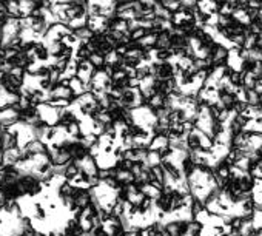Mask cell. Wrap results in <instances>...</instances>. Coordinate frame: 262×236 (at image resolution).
<instances>
[{
  "mask_svg": "<svg viewBox=\"0 0 262 236\" xmlns=\"http://www.w3.org/2000/svg\"><path fill=\"white\" fill-rule=\"evenodd\" d=\"M36 113L39 116V119L42 124L48 125V127H56L59 125V117H60V108L48 103V102H43V103H39L36 105Z\"/></svg>",
  "mask_w": 262,
  "mask_h": 236,
  "instance_id": "cell-1",
  "label": "cell"
},
{
  "mask_svg": "<svg viewBox=\"0 0 262 236\" xmlns=\"http://www.w3.org/2000/svg\"><path fill=\"white\" fill-rule=\"evenodd\" d=\"M259 108L262 110V91H259Z\"/></svg>",
  "mask_w": 262,
  "mask_h": 236,
  "instance_id": "cell-10",
  "label": "cell"
},
{
  "mask_svg": "<svg viewBox=\"0 0 262 236\" xmlns=\"http://www.w3.org/2000/svg\"><path fill=\"white\" fill-rule=\"evenodd\" d=\"M228 54H230V50L225 45L214 44L210 51V59L213 62V67H225L228 60Z\"/></svg>",
  "mask_w": 262,
  "mask_h": 236,
  "instance_id": "cell-2",
  "label": "cell"
},
{
  "mask_svg": "<svg viewBox=\"0 0 262 236\" xmlns=\"http://www.w3.org/2000/svg\"><path fill=\"white\" fill-rule=\"evenodd\" d=\"M0 158H2V150H0Z\"/></svg>",
  "mask_w": 262,
  "mask_h": 236,
  "instance_id": "cell-11",
  "label": "cell"
},
{
  "mask_svg": "<svg viewBox=\"0 0 262 236\" xmlns=\"http://www.w3.org/2000/svg\"><path fill=\"white\" fill-rule=\"evenodd\" d=\"M245 103L251 108H259V91L245 90Z\"/></svg>",
  "mask_w": 262,
  "mask_h": 236,
  "instance_id": "cell-8",
  "label": "cell"
},
{
  "mask_svg": "<svg viewBox=\"0 0 262 236\" xmlns=\"http://www.w3.org/2000/svg\"><path fill=\"white\" fill-rule=\"evenodd\" d=\"M17 5H19L20 19L31 17L37 11V2H36V0H17Z\"/></svg>",
  "mask_w": 262,
  "mask_h": 236,
  "instance_id": "cell-5",
  "label": "cell"
},
{
  "mask_svg": "<svg viewBox=\"0 0 262 236\" xmlns=\"http://www.w3.org/2000/svg\"><path fill=\"white\" fill-rule=\"evenodd\" d=\"M148 168H155V167H159L162 164V155L159 152H153V150H148L147 153V159L144 162Z\"/></svg>",
  "mask_w": 262,
  "mask_h": 236,
  "instance_id": "cell-7",
  "label": "cell"
},
{
  "mask_svg": "<svg viewBox=\"0 0 262 236\" xmlns=\"http://www.w3.org/2000/svg\"><path fill=\"white\" fill-rule=\"evenodd\" d=\"M20 159H22V150L19 147H13V148H8V150H4L2 152V158H0V165H2L4 168H11Z\"/></svg>",
  "mask_w": 262,
  "mask_h": 236,
  "instance_id": "cell-3",
  "label": "cell"
},
{
  "mask_svg": "<svg viewBox=\"0 0 262 236\" xmlns=\"http://www.w3.org/2000/svg\"><path fill=\"white\" fill-rule=\"evenodd\" d=\"M138 187H139V190L144 193V196H145L147 199H150V201H156V199H159L161 195H162V188H159V187H156V185H153V184H150V182L142 184V185H138Z\"/></svg>",
  "mask_w": 262,
  "mask_h": 236,
  "instance_id": "cell-6",
  "label": "cell"
},
{
  "mask_svg": "<svg viewBox=\"0 0 262 236\" xmlns=\"http://www.w3.org/2000/svg\"><path fill=\"white\" fill-rule=\"evenodd\" d=\"M68 87H70V90H71L74 99L79 97V96H82V94H85V93H91V87H90V85H85V83H83L80 79H77L76 76L71 77V79L68 80Z\"/></svg>",
  "mask_w": 262,
  "mask_h": 236,
  "instance_id": "cell-4",
  "label": "cell"
},
{
  "mask_svg": "<svg viewBox=\"0 0 262 236\" xmlns=\"http://www.w3.org/2000/svg\"><path fill=\"white\" fill-rule=\"evenodd\" d=\"M88 62L91 63V67H93L94 70H102V68L105 67V59H103V56L99 54V53H96V51L90 54Z\"/></svg>",
  "mask_w": 262,
  "mask_h": 236,
  "instance_id": "cell-9",
  "label": "cell"
}]
</instances>
